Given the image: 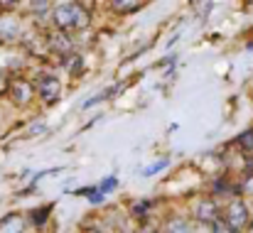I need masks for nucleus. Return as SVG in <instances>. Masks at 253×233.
Returning a JSON list of instances; mask_svg holds the SVG:
<instances>
[{"instance_id": "1", "label": "nucleus", "mask_w": 253, "mask_h": 233, "mask_svg": "<svg viewBox=\"0 0 253 233\" xmlns=\"http://www.w3.org/2000/svg\"><path fill=\"white\" fill-rule=\"evenodd\" d=\"M52 20L59 32H72V30H84L88 25V12L79 2H57L52 7Z\"/></svg>"}, {"instance_id": "2", "label": "nucleus", "mask_w": 253, "mask_h": 233, "mask_svg": "<svg viewBox=\"0 0 253 233\" xmlns=\"http://www.w3.org/2000/svg\"><path fill=\"white\" fill-rule=\"evenodd\" d=\"M224 221H226V226L234 233L249 229V209H246V204L239 201V199L229 201L226 209H224Z\"/></svg>"}, {"instance_id": "3", "label": "nucleus", "mask_w": 253, "mask_h": 233, "mask_svg": "<svg viewBox=\"0 0 253 233\" xmlns=\"http://www.w3.org/2000/svg\"><path fill=\"white\" fill-rule=\"evenodd\" d=\"M35 91L44 103H54L62 96V81L57 77H52V74H42L35 83Z\"/></svg>"}, {"instance_id": "4", "label": "nucleus", "mask_w": 253, "mask_h": 233, "mask_svg": "<svg viewBox=\"0 0 253 233\" xmlns=\"http://www.w3.org/2000/svg\"><path fill=\"white\" fill-rule=\"evenodd\" d=\"M194 219H197V224H209L211 226V224H216L221 219V209H219L216 201L202 199V201L194 204Z\"/></svg>"}, {"instance_id": "5", "label": "nucleus", "mask_w": 253, "mask_h": 233, "mask_svg": "<svg viewBox=\"0 0 253 233\" xmlns=\"http://www.w3.org/2000/svg\"><path fill=\"white\" fill-rule=\"evenodd\" d=\"M7 91H10V98H12V103L15 106H27L32 98H35V86L30 83V81H25V78H15L10 86H7Z\"/></svg>"}, {"instance_id": "6", "label": "nucleus", "mask_w": 253, "mask_h": 233, "mask_svg": "<svg viewBox=\"0 0 253 233\" xmlns=\"http://www.w3.org/2000/svg\"><path fill=\"white\" fill-rule=\"evenodd\" d=\"M47 47L49 49H54L57 54H62V57H67V54H72V37L67 35V32H59V30H54V32H49V37H47Z\"/></svg>"}, {"instance_id": "7", "label": "nucleus", "mask_w": 253, "mask_h": 233, "mask_svg": "<svg viewBox=\"0 0 253 233\" xmlns=\"http://www.w3.org/2000/svg\"><path fill=\"white\" fill-rule=\"evenodd\" d=\"M20 35H22V25L17 17H12V15L0 17V42H12Z\"/></svg>"}, {"instance_id": "8", "label": "nucleus", "mask_w": 253, "mask_h": 233, "mask_svg": "<svg viewBox=\"0 0 253 233\" xmlns=\"http://www.w3.org/2000/svg\"><path fill=\"white\" fill-rule=\"evenodd\" d=\"M27 226V219L20 214H7L0 219V233H22Z\"/></svg>"}, {"instance_id": "9", "label": "nucleus", "mask_w": 253, "mask_h": 233, "mask_svg": "<svg viewBox=\"0 0 253 233\" xmlns=\"http://www.w3.org/2000/svg\"><path fill=\"white\" fill-rule=\"evenodd\" d=\"M49 214H52V204H44V209H32V211L27 214V224H32V226H44Z\"/></svg>"}, {"instance_id": "10", "label": "nucleus", "mask_w": 253, "mask_h": 233, "mask_svg": "<svg viewBox=\"0 0 253 233\" xmlns=\"http://www.w3.org/2000/svg\"><path fill=\"white\" fill-rule=\"evenodd\" d=\"M165 233H194L192 231V224L187 219H169L168 226H165Z\"/></svg>"}, {"instance_id": "11", "label": "nucleus", "mask_w": 253, "mask_h": 233, "mask_svg": "<svg viewBox=\"0 0 253 233\" xmlns=\"http://www.w3.org/2000/svg\"><path fill=\"white\" fill-rule=\"evenodd\" d=\"M111 7L116 12H135V10L143 7V2H138V0H116V2H111Z\"/></svg>"}, {"instance_id": "12", "label": "nucleus", "mask_w": 253, "mask_h": 233, "mask_svg": "<svg viewBox=\"0 0 253 233\" xmlns=\"http://www.w3.org/2000/svg\"><path fill=\"white\" fill-rule=\"evenodd\" d=\"M116 187H118V179H116V177H106L103 182H98V184H96V192H101V194L106 196V194H111Z\"/></svg>"}, {"instance_id": "13", "label": "nucleus", "mask_w": 253, "mask_h": 233, "mask_svg": "<svg viewBox=\"0 0 253 233\" xmlns=\"http://www.w3.org/2000/svg\"><path fill=\"white\" fill-rule=\"evenodd\" d=\"M82 233H116L108 224H103V221H93V224H88L82 229Z\"/></svg>"}, {"instance_id": "14", "label": "nucleus", "mask_w": 253, "mask_h": 233, "mask_svg": "<svg viewBox=\"0 0 253 233\" xmlns=\"http://www.w3.org/2000/svg\"><path fill=\"white\" fill-rule=\"evenodd\" d=\"M118 88H121V86H113V88H108V91H103V93H96L93 98H88V101H86V103H84V108H93L96 103H101V101H106L108 96H113V93H116Z\"/></svg>"}, {"instance_id": "15", "label": "nucleus", "mask_w": 253, "mask_h": 233, "mask_svg": "<svg viewBox=\"0 0 253 233\" xmlns=\"http://www.w3.org/2000/svg\"><path fill=\"white\" fill-rule=\"evenodd\" d=\"M236 143H239V148H241L244 153H253V130H246V133H241Z\"/></svg>"}, {"instance_id": "16", "label": "nucleus", "mask_w": 253, "mask_h": 233, "mask_svg": "<svg viewBox=\"0 0 253 233\" xmlns=\"http://www.w3.org/2000/svg\"><path fill=\"white\" fill-rule=\"evenodd\" d=\"M168 167V159L163 157V159H158V162H153V167H145L143 169V177H153V174H158V172H163Z\"/></svg>"}, {"instance_id": "17", "label": "nucleus", "mask_w": 253, "mask_h": 233, "mask_svg": "<svg viewBox=\"0 0 253 233\" xmlns=\"http://www.w3.org/2000/svg\"><path fill=\"white\" fill-rule=\"evenodd\" d=\"M211 233H234V231L226 226V221H224V219H219L216 224H211Z\"/></svg>"}, {"instance_id": "18", "label": "nucleus", "mask_w": 253, "mask_h": 233, "mask_svg": "<svg viewBox=\"0 0 253 233\" xmlns=\"http://www.w3.org/2000/svg\"><path fill=\"white\" fill-rule=\"evenodd\" d=\"M30 7H32L35 12H42V15H44V12H49L54 5H52V2H30Z\"/></svg>"}, {"instance_id": "19", "label": "nucleus", "mask_w": 253, "mask_h": 233, "mask_svg": "<svg viewBox=\"0 0 253 233\" xmlns=\"http://www.w3.org/2000/svg\"><path fill=\"white\" fill-rule=\"evenodd\" d=\"M150 209V201H138V206H133L135 216H145V211Z\"/></svg>"}, {"instance_id": "20", "label": "nucleus", "mask_w": 253, "mask_h": 233, "mask_svg": "<svg viewBox=\"0 0 253 233\" xmlns=\"http://www.w3.org/2000/svg\"><path fill=\"white\" fill-rule=\"evenodd\" d=\"M249 233H253V224H251V226H249Z\"/></svg>"}]
</instances>
